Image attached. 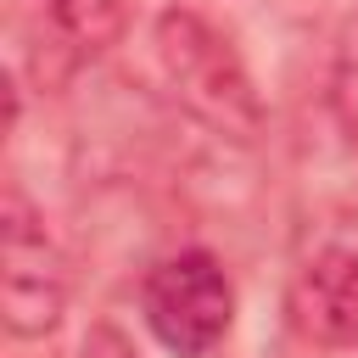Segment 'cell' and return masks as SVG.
Here are the masks:
<instances>
[{"mask_svg":"<svg viewBox=\"0 0 358 358\" xmlns=\"http://www.w3.org/2000/svg\"><path fill=\"white\" fill-rule=\"evenodd\" d=\"M157 62L179 95V106L207 123L224 140H257L263 134V101L235 56V45L196 11H162L157 17Z\"/></svg>","mask_w":358,"mask_h":358,"instance_id":"obj_1","label":"cell"},{"mask_svg":"<svg viewBox=\"0 0 358 358\" xmlns=\"http://www.w3.org/2000/svg\"><path fill=\"white\" fill-rule=\"evenodd\" d=\"M140 308H145V324L157 330V341L168 352L207 358L229 336L235 291H229V274L218 268L213 252H173L145 274Z\"/></svg>","mask_w":358,"mask_h":358,"instance_id":"obj_2","label":"cell"},{"mask_svg":"<svg viewBox=\"0 0 358 358\" xmlns=\"http://www.w3.org/2000/svg\"><path fill=\"white\" fill-rule=\"evenodd\" d=\"M0 313L11 336H45L67 313V263L17 185L0 207Z\"/></svg>","mask_w":358,"mask_h":358,"instance_id":"obj_3","label":"cell"},{"mask_svg":"<svg viewBox=\"0 0 358 358\" xmlns=\"http://www.w3.org/2000/svg\"><path fill=\"white\" fill-rule=\"evenodd\" d=\"M291 324L319 347L358 352V252L324 246L291 280Z\"/></svg>","mask_w":358,"mask_h":358,"instance_id":"obj_4","label":"cell"},{"mask_svg":"<svg viewBox=\"0 0 358 358\" xmlns=\"http://www.w3.org/2000/svg\"><path fill=\"white\" fill-rule=\"evenodd\" d=\"M129 11L134 0H50V28L73 62H95L123 39Z\"/></svg>","mask_w":358,"mask_h":358,"instance_id":"obj_5","label":"cell"},{"mask_svg":"<svg viewBox=\"0 0 358 358\" xmlns=\"http://www.w3.org/2000/svg\"><path fill=\"white\" fill-rule=\"evenodd\" d=\"M336 112H341V123H347L352 140H358V22L347 28L341 62H336Z\"/></svg>","mask_w":358,"mask_h":358,"instance_id":"obj_6","label":"cell"},{"mask_svg":"<svg viewBox=\"0 0 358 358\" xmlns=\"http://www.w3.org/2000/svg\"><path fill=\"white\" fill-rule=\"evenodd\" d=\"M78 358H140L134 352V341L117 330V324H90V336H84V347H78Z\"/></svg>","mask_w":358,"mask_h":358,"instance_id":"obj_7","label":"cell"}]
</instances>
